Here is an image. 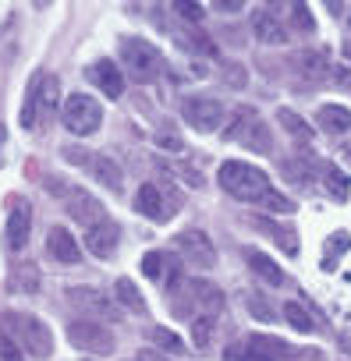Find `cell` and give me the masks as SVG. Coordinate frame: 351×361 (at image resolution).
<instances>
[{
  "instance_id": "obj_33",
  "label": "cell",
  "mask_w": 351,
  "mask_h": 361,
  "mask_svg": "<svg viewBox=\"0 0 351 361\" xmlns=\"http://www.w3.org/2000/svg\"><path fill=\"white\" fill-rule=\"evenodd\" d=\"M284 319H287V322H291L298 333H312V329H316L312 315H309V312H305L298 301H287V305H284Z\"/></svg>"
},
{
  "instance_id": "obj_13",
  "label": "cell",
  "mask_w": 351,
  "mask_h": 361,
  "mask_svg": "<svg viewBox=\"0 0 351 361\" xmlns=\"http://www.w3.org/2000/svg\"><path fill=\"white\" fill-rule=\"evenodd\" d=\"M29 231H32V206L29 199H18L8 213V248L18 252L29 245Z\"/></svg>"
},
{
  "instance_id": "obj_26",
  "label": "cell",
  "mask_w": 351,
  "mask_h": 361,
  "mask_svg": "<svg viewBox=\"0 0 351 361\" xmlns=\"http://www.w3.org/2000/svg\"><path fill=\"white\" fill-rule=\"evenodd\" d=\"M189 333H192V343H196V350H210V347H213V336H217V319L199 312V315L192 319Z\"/></svg>"
},
{
  "instance_id": "obj_27",
  "label": "cell",
  "mask_w": 351,
  "mask_h": 361,
  "mask_svg": "<svg viewBox=\"0 0 351 361\" xmlns=\"http://www.w3.org/2000/svg\"><path fill=\"white\" fill-rule=\"evenodd\" d=\"M43 78H47L43 71H36V75L29 78V89H25V103H22V117H18L25 131H32V128H36V96H40V85H43Z\"/></svg>"
},
{
  "instance_id": "obj_7",
  "label": "cell",
  "mask_w": 351,
  "mask_h": 361,
  "mask_svg": "<svg viewBox=\"0 0 351 361\" xmlns=\"http://www.w3.org/2000/svg\"><path fill=\"white\" fill-rule=\"evenodd\" d=\"M174 248H178L182 259H185L189 266H196V269H213V266H217V248H213L210 234L199 231V227L182 231L178 238H174Z\"/></svg>"
},
{
  "instance_id": "obj_23",
  "label": "cell",
  "mask_w": 351,
  "mask_h": 361,
  "mask_svg": "<svg viewBox=\"0 0 351 361\" xmlns=\"http://www.w3.org/2000/svg\"><path fill=\"white\" fill-rule=\"evenodd\" d=\"M249 350H256V354H263V357H270V361H280V357H291V343L287 340H280V336H266V333H252L249 336Z\"/></svg>"
},
{
  "instance_id": "obj_12",
  "label": "cell",
  "mask_w": 351,
  "mask_h": 361,
  "mask_svg": "<svg viewBox=\"0 0 351 361\" xmlns=\"http://www.w3.org/2000/svg\"><path fill=\"white\" fill-rule=\"evenodd\" d=\"M85 75H89V82H93L107 99H121V96H124V75H121V68H117L114 61H107V57H103V61L89 64V71H85Z\"/></svg>"
},
{
  "instance_id": "obj_4",
  "label": "cell",
  "mask_w": 351,
  "mask_h": 361,
  "mask_svg": "<svg viewBox=\"0 0 351 361\" xmlns=\"http://www.w3.org/2000/svg\"><path fill=\"white\" fill-rule=\"evenodd\" d=\"M121 57H124V64H128L135 82H153L163 71V57H160V50L149 39H138V36L121 39Z\"/></svg>"
},
{
  "instance_id": "obj_43",
  "label": "cell",
  "mask_w": 351,
  "mask_h": 361,
  "mask_svg": "<svg viewBox=\"0 0 351 361\" xmlns=\"http://www.w3.org/2000/svg\"><path fill=\"white\" fill-rule=\"evenodd\" d=\"M231 361H270V357H263V354H256V350H245L242 357H231Z\"/></svg>"
},
{
  "instance_id": "obj_28",
  "label": "cell",
  "mask_w": 351,
  "mask_h": 361,
  "mask_svg": "<svg viewBox=\"0 0 351 361\" xmlns=\"http://www.w3.org/2000/svg\"><path fill=\"white\" fill-rule=\"evenodd\" d=\"M114 294H117V301H121L124 308H131V312H138V315H145V308H149V305H145V298L138 294V287H135V283H131L128 276H121V280H117V287H114Z\"/></svg>"
},
{
  "instance_id": "obj_30",
  "label": "cell",
  "mask_w": 351,
  "mask_h": 361,
  "mask_svg": "<svg viewBox=\"0 0 351 361\" xmlns=\"http://www.w3.org/2000/svg\"><path fill=\"white\" fill-rule=\"evenodd\" d=\"M156 347H163V350H174V354H178V350H185V340L178 336V333H170L167 326H149V333H145Z\"/></svg>"
},
{
  "instance_id": "obj_8",
  "label": "cell",
  "mask_w": 351,
  "mask_h": 361,
  "mask_svg": "<svg viewBox=\"0 0 351 361\" xmlns=\"http://www.w3.org/2000/svg\"><path fill=\"white\" fill-rule=\"evenodd\" d=\"M178 202H182L178 195H167L163 185H153V180H145V185L138 188V195H135L138 213L149 216V220H156V224H167L174 213H178Z\"/></svg>"
},
{
  "instance_id": "obj_16",
  "label": "cell",
  "mask_w": 351,
  "mask_h": 361,
  "mask_svg": "<svg viewBox=\"0 0 351 361\" xmlns=\"http://www.w3.org/2000/svg\"><path fill=\"white\" fill-rule=\"evenodd\" d=\"M117 241H121V231H117L114 220H103V224H96V227L85 231V248L96 259H110L117 252Z\"/></svg>"
},
{
  "instance_id": "obj_2",
  "label": "cell",
  "mask_w": 351,
  "mask_h": 361,
  "mask_svg": "<svg viewBox=\"0 0 351 361\" xmlns=\"http://www.w3.org/2000/svg\"><path fill=\"white\" fill-rule=\"evenodd\" d=\"M0 322H4L8 340L22 343L32 357H50L54 354V336H50V329H47L43 319L25 315V312H4V315H0Z\"/></svg>"
},
{
  "instance_id": "obj_42",
  "label": "cell",
  "mask_w": 351,
  "mask_h": 361,
  "mask_svg": "<svg viewBox=\"0 0 351 361\" xmlns=\"http://www.w3.org/2000/svg\"><path fill=\"white\" fill-rule=\"evenodd\" d=\"M64 156H68V159H71V163H93V159H89V156H85V152H82V149H68V152H64Z\"/></svg>"
},
{
  "instance_id": "obj_22",
  "label": "cell",
  "mask_w": 351,
  "mask_h": 361,
  "mask_svg": "<svg viewBox=\"0 0 351 361\" xmlns=\"http://www.w3.org/2000/svg\"><path fill=\"white\" fill-rule=\"evenodd\" d=\"M245 255H249V269H252L263 283H270V287H280V283H284V269H280L270 255H263V252H256V248H249Z\"/></svg>"
},
{
  "instance_id": "obj_37",
  "label": "cell",
  "mask_w": 351,
  "mask_h": 361,
  "mask_svg": "<svg viewBox=\"0 0 351 361\" xmlns=\"http://www.w3.org/2000/svg\"><path fill=\"white\" fill-rule=\"evenodd\" d=\"M224 78H227L231 85H238V89H242V85L249 82V75L242 71V64H224Z\"/></svg>"
},
{
  "instance_id": "obj_15",
  "label": "cell",
  "mask_w": 351,
  "mask_h": 361,
  "mask_svg": "<svg viewBox=\"0 0 351 361\" xmlns=\"http://www.w3.org/2000/svg\"><path fill=\"white\" fill-rule=\"evenodd\" d=\"M249 25H252V36H256L259 43H266V47H280V43H287V29L277 22V15H273L270 8L252 11Z\"/></svg>"
},
{
  "instance_id": "obj_40",
  "label": "cell",
  "mask_w": 351,
  "mask_h": 361,
  "mask_svg": "<svg viewBox=\"0 0 351 361\" xmlns=\"http://www.w3.org/2000/svg\"><path fill=\"white\" fill-rule=\"evenodd\" d=\"M138 361H170V357H167V354H160V350H149V347H145V350L138 354Z\"/></svg>"
},
{
  "instance_id": "obj_10",
  "label": "cell",
  "mask_w": 351,
  "mask_h": 361,
  "mask_svg": "<svg viewBox=\"0 0 351 361\" xmlns=\"http://www.w3.org/2000/svg\"><path fill=\"white\" fill-rule=\"evenodd\" d=\"M64 202H68V206H64V209H68V216H71L75 224H82L85 231L107 220V213H103V206H100V199H96V195H89L85 188H71Z\"/></svg>"
},
{
  "instance_id": "obj_24",
  "label": "cell",
  "mask_w": 351,
  "mask_h": 361,
  "mask_svg": "<svg viewBox=\"0 0 351 361\" xmlns=\"http://www.w3.org/2000/svg\"><path fill=\"white\" fill-rule=\"evenodd\" d=\"M40 283H43V276H40L36 262H18L11 269V290L15 294H40Z\"/></svg>"
},
{
  "instance_id": "obj_9",
  "label": "cell",
  "mask_w": 351,
  "mask_h": 361,
  "mask_svg": "<svg viewBox=\"0 0 351 361\" xmlns=\"http://www.w3.org/2000/svg\"><path fill=\"white\" fill-rule=\"evenodd\" d=\"M182 117H185L196 131L210 135V131H217V128L224 124V103H220V99H210V96H189V99L182 103Z\"/></svg>"
},
{
  "instance_id": "obj_6",
  "label": "cell",
  "mask_w": 351,
  "mask_h": 361,
  "mask_svg": "<svg viewBox=\"0 0 351 361\" xmlns=\"http://www.w3.org/2000/svg\"><path fill=\"white\" fill-rule=\"evenodd\" d=\"M68 340L78 350H89V354H110L117 347L114 333L103 322H96V319H71L68 322Z\"/></svg>"
},
{
  "instance_id": "obj_41",
  "label": "cell",
  "mask_w": 351,
  "mask_h": 361,
  "mask_svg": "<svg viewBox=\"0 0 351 361\" xmlns=\"http://www.w3.org/2000/svg\"><path fill=\"white\" fill-rule=\"evenodd\" d=\"M217 8H220V11H227V15H231V11H242V8H245V4H242V0H220V4H217Z\"/></svg>"
},
{
  "instance_id": "obj_45",
  "label": "cell",
  "mask_w": 351,
  "mask_h": 361,
  "mask_svg": "<svg viewBox=\"0 0 351 361\" xmlns=\"http://www.w3.org/2000/svg\"><path fill=\"white\" fill-rule=\"evenodd\" d=\"M344 57L351 61V39H344Z\"/></svg>"
},
{
  "instance_id": "obj_44",
  "label": "cell",
  "mask_w": 351,
  "mask_h": 361,
  "mask_svg": "<svg viewBox=\"0 0 351 361\" xmlns=\"http://www.w3.org/2000/svg\"><path fill=\"white\" fill-rule=\"evenodd\" d=\"M340 156H344V163H351V142H344V145H340Z\"/></svg>"
},
{
  "instance_id": "obj_38",
  "label": "cell",
  "mask_w": 351,
  "mask_h": 361,
  "mask_svg": "<svg viewBox=\"0 0 351 361\" xmlns=\"http://www.w3.org/2000/svg\"><path fill=\"white\" fill-rule=\"evenodd\" d=\"M291 15H295V22H298L302 29H309V32H312V15H309V8H305V4H291Z\"/></svg>"
},
{
  "instance_id": "obj_21",
  "label": "cell",
  "mask_w": 351,
  "mask_h": 361,
  "mask_svg": "<svg viewBox=\"0 0 351 361\" xmlns=\"http://www.w3.org/2000/svg\"><path fill=\"white\" fill-rule=\"evenodd\" d=\"M249 224H252V227H259L266 238H273L287 255H295V252H298V238H295V231H291V227H280V224H273V220H266V216H249Z\"/></svg>"
},
{
  "instance_id": "obj_32",
  "label": "cell",
  "mask_w": 351,
  "mask_h": 361,
  "mask_svg": "<svg viewBox=\"0 0 351 361\" xmlns=\"http://www.w3.org/2000/svg\"><path fill=\"white\" fill-rule=\"evenodd\" d=\"M323 188H326L337 202H347V177H344L340 170H333V166L323 170Z\"/></svg>"
},
{
  "instance_id": "obj_19",
  "label": "cell",
  "mask_w": 351,
  "mask_h": 361,
  "mask_svg": "<svg viewBox=\"0 0 351 361\" xmlns=\"http://www.w3.org/2000/svg\"><path fill=\"white\" fill-rule=\"evenodd\" d=\"M89 166H93L96 180H100V185H103L107 192H114V195H121V192H124V180H121L124 173H121V166H117L110 156H93V163H89Z\"/></svg>"
},
{
  "instance_id": "obj_3",
  "label": "cell",
  "mask_w": 351,
  "mask_h": 361,
  "mask_svg": "<svg viewBox=\"0 0 351 361\" xmlns=\"http://www.w3.org/2000/svg\"><path fill=\"white\" fill-rule=\"evenodd\" d=\"M61 121H64V128H68L71 135L82 138V135L100 131V124H103V106H100L93 96H85V92H71V96L64 99Z\"/></svg>"
},
{
  "instance_id": "obj_5",
  "label": "cell",
  "mask_w": 351,
  "mask_h": 361,
  "mask_svg": "<svg viewBox=\"0 0 351 361\" xmlns=\"http://www.w3.org/2000/svg\"><path fill=\"white\" fill-rule=\"evenodd\" d=\"M234 117H238V124L227 128V135L238 138L245 149H252V152H259V156H270V152H273V135H270L266 121H259V114L249 110V106H238Z\"/></svg>"
},
{
  "instance_id": "obj_20",
  "label": "cell",
  "mask_w": 351,
  "mask_h": 361,
  "mask_svg": "<svg viewBox=\"0 0 351 361\" xmlns=\"http://www.w3.org/2000/svg\"><path fill=\"white\" fill-rule=\"evenodd\" d=\"M316 121H319V128L330 131V135H344V131H351V110H347V106H337V103L319 106V110H316Z\"/></svg>"
},
{
  "instance_id": "obj_31",
  "label": "cell",
  "mask_w": 351,
  "mask_h": 361,
  "mask_svg": "<svg viewBox=\"0 0 351 361\" xmlns=\"http://www.w3.org/2000/svg\"><path fill=\"white\" fill-rule=\"evenodd\" d=\"M71 301H78V305H89V308H96V312L114 315V305H110L103 294H96L93 287H75V290H71Z\"/></svg>"
},
{
  "instance_id": "obj_34",
  "label": "cell",
  "mask_w": 351,
  "mask_h": 361,
  "mask_svg": "<svg viewBox=\"0 0 351 361\" xmlns=\"http://www.w3.org/2000/svg\"><path fill=\"white\" fill-rule=\"evenodd\" d=\"M174 8V15H182L185 22H203V4H185V0H178V4H170Z\"/></svg>"
},
{
  "instance_id": "obj_17",
  "label": "cell",
  "mask_w": 351,
  "mask_h": 361,
  "mask_svg": "<svg viewBox=\"0 0 351 361\" xmlns=\"http://www.w3.org/2000/svg\"><path fill=\"white\" fill-rule=\"evenodd\" d=\"M57 99H61V82L54 75H47L40 85V96H36V124H50L57 117Z\"/></svg>"
},
{
  "instance_id": "obj_18",
  "label": "cell",
  "mask_w": 351,
  "mask_h": 361,
  "mask_svg": "<svg viewBox=\"0 0 351 361\" xmlns=\"http://www.w3.org/2000/svg\"><path fill=\"white\" fill-rule=\"evenodd\" d=\"M295 71H298L302 78H309V82H323V78L330 75V57H326L323 50H302V54L295 57Z\"/></svg>"
},
{
  "instance_id": "obj_1",
  "label": "cell",
  "mask_w": 351,
  "mask_h": 361,
  "mask_svg": "<svg viewBox=\"0 0 351 361\" xmlns=\"http://www.w3.org/2000/svg\"><path fill=\"white\" fill-rule=\"evenodd\" d=\"M217 180H220V188H224L227 195H234L238 202H259V206H263V202L273 195L270 177H266L259 166H249V163H242V159L220 163Z\"/></svg>"
},
{
  "instance_id": "obj_35",
  "label": "cell",
  "mask_w": 351,
  "mask_h": 361,
  "mask_svg": "<svg viewBox=\"0 0 351 361\" xmlns=\"http://www.w3.org/2000/svg\"><path fill=\"white\" fill-rule=\"evenodd\" d=\"M249 312H252V315H256L259 322H270V319H273V308H270V305H266L263 298H256V294L249 298Z\"/></svg>"
},
{
  "instance_id": "obj_25",
  "label": "cell",
  "mask_w": 351,
  "mask_h": 361,
  "mask_svg": "<svg viewBox=\"0 0 351 361\" xmlns=\"http://www.w3.org/2000/svg\"><path fill=\"white\" fill-rule=\"evenodd\" d=\"M189 290H192V301L206 308L203 315H217V312L224 308V294H220V287H213V283H206V280H192Z\"/></svg>"
},
{
  "instance_id": "obj_11",
  "label": "cell",
  "mask_w": 351,
  "mask_h": 361,
  "mask_svg": "<svg viewBox=\"0 0 351 361\" xmlns=\"http://www.w3.org/2000/svg\"><path fill=\"white\" fill-rule=\"evenodd\" d=\"M142 273H145L153 283H163V287H170V290L182 287V262H174V259L163 255V252H145V255H142Z\"/></svg>"
},
{
  "instance_id": "obj_14",
  "label": "cell",
  "mask_w": 351,
  "mask_h": 361,
  "mask_svg": "<svg viewBox=\"0 0 351 361\" xmlns=\"http://www.w3.org/2000/svg\"><path fill=\"white\" fill-rule=\"evenodd\" d=\"M47 255L61 266H78L82 262V248L75 241V234H68L64 227H50L47 234Z\"/></svg>"
},
{
  "instance_id": "obj_29",
  "label": "cell",
  "mask_w": 351,
  "mask_h": 361,
  "mask_svg": "<svg viewBox=\"0 0 351 361\" xmlns=\"http://www.w3.org/2000/svg\"><path fill=\"white\" fill-rule=\"evenodd\" d=\"M277 121H280V128H284V131H291L295 138H302V142H309V138H312V128H309L295 110H287V106H284V110H277Z\"/></svg>"
},
{
  "instance_id": "obj_36",
  "label": "cell",
  "mask_w": 351,
  "mask_h": 361,
  "mask_svg": "<svg viewBox=\"0 0 351 361\" xmlns=\"http://www.w3.org/2000/svg\"><path fill=\"white\" fill-rule=\"evenodd\" d=\"M0 357H4V361H25V354L18 350V343H15V340H8V336L0 340Z\"/></svg>"
},
{
  "instance_id": "obj_39",
  "label": "cell",
  "mask_w": 351,
  "mask_h": 361,
  "mask_svg": "<svg viewBox=\"0 0 351 361\" xmlns=\"http://www.w3.org/2000/svg\"><path fill=\"white\" fill-rule=\"evenodd\" d=\"M156 142H160V145H167L170 152H178V149H185V145H182V138H178V135H170V131H160V135H156Z\"/></svg>"
}]
</instances>
